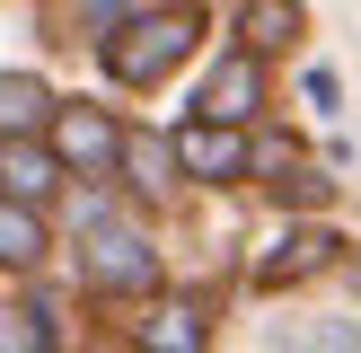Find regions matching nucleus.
<instances>
[{
	"label": "nucleus",
	"mask_w": 361,
	"mask_h": 353,
	"mask_svg": "<svg viewBox=\"0 0 361 353\" xmlns=\"http://www.w3.org/2000/svg\"><path fill=\"white\" fill-rule=\"evenodd\" d=\"M194 35H203L194 9H141V18H123V27H106V80L159 88V80L194 53Z\"/></svg>",
	"instance_id": "1"
},
{
	"label": "nucleus",
	"mask_w": 361,
	"mask_h": 353,
	"mask_svg": "<svg viewBox=\"0 0 361 353\" xmlns=\"http://www.w3.org/2000/svg\"><path fill=\"white\" fill-rule=\"evenodd\" d=\"M80 274H88V292H106V300H123V292H150V282H159V247L141 239L133 221H88Z\"/></svg>",
	"instance_id": "2"
},
{
	"label": "nucleus",
	"mask_w": 361,
	"mask_h": 353,
	"mask_svg": "<svg viewBox=\"0 0 361 353\" xmlns=\"http://www.w3.org/2000/svg\"><path fill=\"white\" fill-rule=\"evenodd\" d=\"M44 141H53V159H62L71 176H106V168H123V124L106 115V106H53Z\"/></svg>",
	"instance_id": "3"
},
{
	"label": "nucleus",
	"mask_w": 361,
	"mask_h": 353,
	"mask_svg": "<svg viewBox=\"0 0 361 353\" xmlns=\"http://www.w3.org/2000/svg\"><path fill=\"white\" fill-rule=\"evenodd\" d=\"M256 106H264V53H229L221 71L203 80V97H194V115L203 124H256Z\"/></svg>",
	"instance_id": "4"
},
{
	"label": "nucleus",
	"mask_w": 361,
	"mask_h": 353,
	"mask_svg": "<svg viewBox=\"0 0 361 353\" xmlns=\"http://www.w3.org/2000/svg\"><path fill=\"white\" fill-rule=\"evenodd\" d=\"M176 168L203 176V186H229V176H247V124H203L194 115L185 133H176Z\"/></svg>",
	"instance_id": "5"
},
{
	"label": "nucleus",
	"mask_w": 361,
	"mask_h": 353,
	"mask_svg": "<svg viewBox=\"0 0 361 353\" xmlns=\"http://www.w3.org/2000/svg\"><path fill=\"white\" fill-rule=\"evenodd\" d=\"M335 247H344V239H335V229H317V221H309V229H282V239L256 256V282H264V292H291V282L326 274V265H335Z\"/></svg>",
	"instance_id": "6"
},
{
	"label": "nucleus",
	"mask_w": 361,
	"mask_h": 353,
	"mask_svg": "<svg viewBox=\"0 0 361 353\" xmlns=\"http://www.w3.org/2000/svg\"><path fill=\"white\" fill-rule=\"evenodd\" d=\"M62 159H53V141L44 133H18V141H0V194H9V203H44L53 186H62Z\"/></svg>",
	"instance_id": "7"
},
{
	"label": "nucleus",
	"mask_w": 361,
	"mask_h": 353,
	"mask_svg": "<svg viewBox=\"0 0 361 353\" xmlns=\"http://www.w3.org/2000/svg\"><path fill=\"white\" fill-rule=\"evenodd\" d=\"M300 35H309V9L300 0H247L238 9V44L247 53H291Z\"/></svg>",
	"instance_id": "8"
},
{
	"label": "nucleus",
	"mask_w": 361,
	"mask_h": 353,
	"mask_svg": "<svg viewBox=\"0 0 361 353\" xmlns=\"http://www.w3.org/2000/svg\"><path fill=\"white\" fill-rule=\"evenodd\" d=\"M53 88L35 80V71H0V141H18V133H44L53 124Z\"/></svg>",
	"instance_id": "9"
},
{
	"label": "nucleus",
	"mask_w": 361,
	"mask_h": 353,
	"mask_svg": "<svg viewBox=\"0 0 361 353\" xmlns=\"http://www.w3.org/2000/svg\"><path fill=\"white\" fill-rule=\"evenodd\" d=\"M141 353H203V300H159L141 309Z\"/></svg>",
	"instance_id": "10"
},
{
	"label": "nucleus",
	"mask_w": 361,
	"mask_h": 353,
	"mask_svg": "<svg viewBox=\"0 0 361 353\" xmlns=\"http://www.w3.org/2000/svg\"><path fill=\"white\" fill-rule=\"evenodd\" d=\"M44 212L35 203H9V194H0V274H35V265H44Z\"/></svg>",
	"instance_id": "11"
},
{
	"label": "nucleus",
	"mask_w": 361,
	"mask_h": 353,
	"mask_svg": "<svg viewBox=\"0 0 361 353\" xmlns=\"http://www.w3.org/2000/svg\"><path fill=\"white\" fill-rule=\"evenodd\" d=\"M123 176H133V194H150V203H159V194L185 176V168H176V141H159V133H123Z\"/></svg>",
	"instance_id": "12"
},
{
	"label": "nucleus",
	"mask_w": 361,
	"mask_h": 353,
	"mask_svg": "<svg viewBox=\"0 0 361 353\" xmlns=\"http://www.w3.org/2000/svg\"><path fill=\"white\" fill-rule=\"evenodd\" d=\"M0 353H53V309H44V300L0 309Z\"/></svg>",
	"instance_id": "13"
},
{
	"label": "nucleus",
	"mask_w": 361,
	"mask_h": 353,
	"mask_svg": "<svg viewBox=\"0 0 361 353\" xmlns=\"http://www.w3.org/2000/svg\"><path fill=\"white\" fill-rule=\"evenodd\" d=\"M326 194H335V176H317V168H291V176H282V203H300V212L326 203Z\"/></svg>",
	"instance_id": "14"
},
{
	"label": "nucleus",
	"mask_w": 361,
	"mask_h": 353,
	"mask_svg": "<svg viewBox=\"0 0 361 353\" xmlns=\"http://www.w3.org/2000/svg\"><path fill=\"white\" fill-rule=\"evenodd\" d=\"M309 106H317V115H335V106H344V80H335V71H326V62H317V71H309Z\"/></svg>",
	"instance_id": "15"
},
{
	"label": "nucleus",
	"mask_w": 361,
	"mask_h": 353,
	"mask_svg": "<svg viewBox=\"0 0 361 353\" xmlns=\"http://www.w3.org/2000/svg\"><path fill=\"white\" fill-rule=\"evenodd\" d=\"M353 292H361V265H353Z\"/></svg>",
	"instance_id": "16"
}]
</instances>
